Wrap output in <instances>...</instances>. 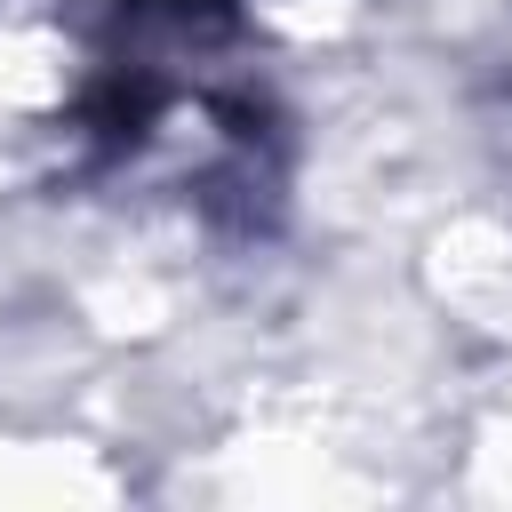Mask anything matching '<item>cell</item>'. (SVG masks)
I'll use <instances>...</instances> for the list:
<instances>
[{"mask_svg":"<svg viewBox=\"0 0 512 512\" xmlns=\"http://www.w3.org/2000/svg\"><path fill=\"white\" fill-rule=\"evenodd\" d=\"M240 0H112V24L120 32H144V24H176V32H208V24H232Z\"/></svg>","mask_w":512,"mask_h":512,"instance_id":"6da1fadb","label":"cell"}]
</instances>
